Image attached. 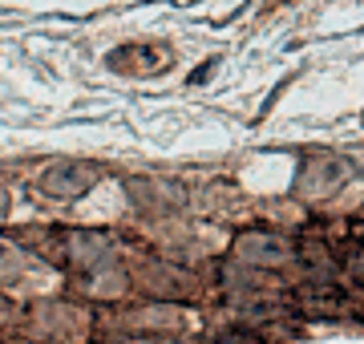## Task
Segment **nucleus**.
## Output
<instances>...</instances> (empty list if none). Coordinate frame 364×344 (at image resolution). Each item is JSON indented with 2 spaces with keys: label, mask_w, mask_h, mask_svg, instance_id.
<instances>
[{
  "label": "nucleus",
  "mask_w": 364,
  "mask_h": 344,
  "mask_svg": "<svg viewBox=\"0 0 364 344\" xmlns=\"http://www.w3.org/2000/svg\"><path fill=\"white\" fill-rule=\"evenodd\" d=\"M235 255L255 267H279L296 255V247L284 235H275V231H247V235L235 239Z\"/></svg>",
  "instance_id": "nucleus-1"
},
{
  "label": "nucleus",
  "mask_w": 364,
  "mask_h": 344,
  "mask_svg": "<svg viewBox=\"0 0 364 344\" xmlns=\"http://www.w3.org/2000/svg\"><path fill=\"white\" fill-rule=\"evenodd\" d=\"M348 166L336 158V154H316V158L304 162L299 171V195L304 199H320V195H332L340 183H344Z\"/></svg>",
  "instance_id": "nucleus-2"
},
{
  "label": "nucleus",
  "mask_w": 364,
  "mask_h": 344,
  "mask_svg": "<svg viewBox=\"0 0 364 344\" xmlns=\"http://www.w3.org/2000/svg\"><path fill=\"white\" fill-rule=\"evenodd\" d=\"M93 183H97V171H93V166H85V162H65V166L45 171L41 190L53 195V199H77V195H85Z\"/></svg>",
  "instance_id": "nucleus-3"
},
{
  "label": "nucleus",
  "mask_w": 364,
  "mask_h": 344,
  "mask_svg": "<svg viewBox=\"0 0 364 344\" xmlns=\"http://www.w3.org/2000/svg\"><path fill=\"white\" fill-rule=\"evenodd\" d=\"M219 344H259L255 336H243V332H231V336H223Z\"/></svg>",
  "instance_id": "nucleus-4"
},
{
  "label": "nucleus",
  "mask_w": 364,
  "mask_h": 344,
  "mask_svg": "<svg viewBox=\"0 0 364 344\" xmlns=\"http://www.w3.org/2000/svg\"><path fill=\"white\" fill-rule=\"evenodd\" d=\"M9 316H13V304H9V300H0V324H4Z\"/></svg>",
  "instance_id": "nucleus-5"
},
{
  "label": "nucleus",
  "mask_w": 364,
  "mask_h": 344,
  "mask_svg": "<svg viewBox=\"0 0 364 344\" xmlns=\"http://www.w3.org/2000/svg\"><path fill=\"white\" fill-rule=\"evenodd\" d=\"M0 215H4V195H0Z\"/></svg>",
  "instance_id": "nucleus-6"
}]
</instances>
